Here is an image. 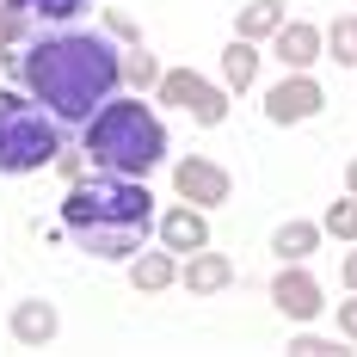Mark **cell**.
I'll return each instance as SVG.
<instances>
[{
    "instance_id": "22",
    "label": "cell",
    "mask_w": 357,
    "mask_h": 357,
    "mask_svg": "<svg viewBox=\"0 0 357 357\" xmlns=\"http://www.w3.org/2000/svg\"><path fill=\"white\" fill-rule=\"evenodd\" d=\"M56 173L68 178V185H74L80 173H93V160H86V148H80V154H74V148H62V154H56Z\"/></svg>"
},
{
    "instance_id": "4",
    "label": "cell",
    "mask_w": 357,
    "mask_h": 357,
    "mask_svg": "<svg viewBox=\"0 0 357 357\" xmlns=\"http://www.w3.org/2000/svg\"><path fill=\"white\" fill-rule=\"evenodd\" d=\"M62 117L31 99L25 86H0V178H25V173H43L56 167L62 154Z\"/></svg>"
},
{
    "instance_id": "17",
    "label": "cell",
    "mask_w": 357,
    "mask_h": 357,
    "mask_svg": "<svg viewBox=\"0 0 357 357\" xmlns=\"http://www.w3.org/2000/svg\"><path fill=\"white\" fill-rule=\"evenodd\" d=\"M252 80H259V43L252 37H234L222 50V86L228 93H252Z\"/></svg>"
},
{
    "instance_id": "15",
    "label": "cell",
    "mask_w": 357,
    "mask_h": 357,
    "mask_svg": "<svg viewBox=\"0 0 357 357\" xmlns=\"http://www.w3.org/2000/svg\"><path fill=\"white\" fill-rule=\"evenodd\" d=\"M130 284L142 289V296H160V289H173L178 284V252H136L130 259Z\"/></svg>"
},
{
    "instance_id": "3",
    "label": "cell",
    "mask_w": 357,
    "mask_h": 357,
    "mask_svg": "<svg viewBox=\"0 0 357 357\" xmlns=\"http://www.w3.org/2000/svg\"><path fill=\"white\" fill-rule=\"evenodd\" d=\"M80 136H86L80 148H86V160H93L99 173L148 178V173L167 167V123H160L154 105H142V93L105 99V105L80 123Z\"/></svg>"
},
{
    "instance_id": "8",
    "label": "cell",
    "mask_w": 357,
    "mask_h": 357,
    "mask_svg": "<svg viewBox=\"0 0 357 357\" xmlns=\"http://www.w3.org/2000/svg\"><path fill=\"white\" fill-rule=\"evenodd\" d=\"M173 191L185 204H197V210H215V204L234 197V173L222 160H210V154H185V160H173Z\"/></svg>"
},
{
    "instance_id": "11",
    "label": "cell",
    "mask_w": 357,
    "mask_h": 357,
    "mask_svg": "<svg viewBox=\"0 0 357 357\" xmlns=\"http://www.w3.org/2000/svg\"><path fill=\"white\" fill-rule=\"evenodd\" d=\"M271 56H278L284 68H314V62L326 56V31L308 25V19H284L278 37H271Z\"/></svg>"
},
{
    "instance_id": "14",
    "label": "cell",
    "mask_w": 357,
    "mask_h": 357,
    "mask_svg": "<svg viewBox=\"0 0 357 357\" xmlns=\"http://www.w3.org/2000/svg\"><path fill=\"white\" fill-rule=\"evenodd\" d=\"M321 241H326V228H321V222H308V215H289V222L271 228V252H278V259H314Z\"/></svg>"
},
{
    "instance_id": "9",
    "label": "cell",
    "mask_w": 357,
    "mask_h": 357,
    "mask_svg": "<svg viewBox=\"0 0 357 357\" xmlns=\"http://www.w3.org/2000/svg\"><path fill=\"white\" fill-rule=\"evenodd\" d=\"M154 234H160V247L167 252H197V247H210V210H197V204H167V210L154 215Z\"/></svg>"
},
{
    "instance_id": "13",
    "label": "cell",
    "mask_w": 357,
    "mask_h": 357,
    "mask_svg": "<svg viewBox=\"0 0 357 357\" xmlns=\"http://www.w3.org/2000/svg\"><path fill=\"white\" fill-rule=\"evenodd\" d=\"M31 31H56V25H74V19H86L93 13V0H6Z\"/></svg>"
},
{
    "instance_id": "2",
    "label": "cell",
    "mask_w": 357,
    "mask_h": 357,
    "mask_svg": "<svg viewBox=\"0 0 357 357\" xmlns=\"http://www.w3.org/2000/svg\"><path fill=\"white\" fill-rule=\"evenodd\" d=\"M62 234L74 241V252L99 259V265H130L142 241L154 234V191L148 178L123 173H80L62 191Z\"/></svg>"
},
{
    "instance_id": "1",
    "label": "cell",
    "mask_w": 357,
    "mask_h": 357,
    "mask_svg": "<svg viewBox=\"0 0 357 357\" xmlns=\"http://www.w3.org/2000/svg\"><path fill=\"white\" fill-rule=\"evenodd\" d=\"M6 74L43 99V105L62 117V130H80L93 111L123 93V50L111 43V31H80V25H56V31H37L25 50H0Z\"/></svg>"
},
{
    "instance_id": "12",
    "label": "cell",
    "mask_w": 357,
    "mask_h": 357,
    "mask_svg": "<svg viewBox=\"0 0 357 357\" xmlns=\"http://www.w3.org/2000/svg\"><path fill=\"white\" fill-rule=\"evenodd\" d=\"M178 284L191 289V296H222V289L234 284V259L228 252H210V247L185 252L178 259Z\"/></svg>"
},
{
    "instance_id": "6",
    "label": "cell",
    "mask_w": 357,
    "mask_h": 357,
    "mask_svg": "<svg viewBox=\"0 0 357 357\" xmlns=\"http://www.w3.org/2000/svg\"><path fill=\"white\" fill-rule=\"evenodd\" d=\"M326 111V86L314 80V68H284L278 86H265V117L271 123H308Z\"/></svg>"
},
{
    "instance_id": "19",
    "label": "cell",
    "mask_w": 357,
    "mask_h": 357,
    "mask_svg": "<svg viewBox=\"0 0 357 357\" xmlns=\"http://www.w3.org/2000/svg\"><path fill=\"white\" fill-rule=\"evenodd\" d=\"M326 56H333L339 68H357V13H339V19L326 25Z\"/></svg>"
},
{
    "instance_id": "16",
    "label": "cell",
    "mask_w": 357,
    "mask_h": 357,
    "mask_svg": "<svg viewBox=\"0 0 357 357\" xmlns=\"http://www.w3.org/2000/svg\"><path fill=\"white\" fill-rule=\"evenodd\" d=\"M284 19H289V6H284V0H247V6L234 13V37H252V43H271Z\"/></svg>"
},
{
    "instance_id": "18",
    "label": "cell",
    "mask_w": 357,
    "mask_h": 357,
    "mask_svg": "<svg viewBox=\"0 0 357 357\" xmlns=\"http://www.w3.org/2000/svg\"><path fill=\"white\" fill-rule=\"evenodd\" d=\"M160 62H154V50H142V43H130L123 50V86H136V93H154L160 86Z\"/></svg>"
},
{
    "instance_id": "23",
    "label": "cell",
    "mask_w": 357,
    "mask_h": 357,
    "mask_svg": "<svg viewBox=\"0 0 357 357\" xmlns=\"http://www.w3.org/2000/svg\"><path fill=\"white\" fill-rule=\"evenodd\" d=\"M339 339L357 345V289H351V302H339Z\"/></svg>"
},
{
    "instance_id": "20",
    "label": "cell",
    "mask_w": 357,
    "mask_h": 357,
    "mask_svg": "<svg viewBox=\"0 0 357 357\" xmlns=\"http://www.w3.org/2000/svg\"><path fill=\"white\" fill-rule=\"evenodd\" d=\"M321 228H326V234H333V241H345V247H351V241H357V197H351V191H345L339 204H326Z\"/></svg>"
},
{
    "instance_id": "25",
    "label": "cell",
    "mask_w": 357,
    "mask_h": 357,
    "mask_svg": "<svg viewBox=\"0 0 357 357\" xmlns=\"http://www.w3.org/2000/svg\"><path fill=\"white\" fill-rule=\"evenodd\" d=\"M339 284H345V289H357V241H351V252L339 259Z\"/></svg>"
},
{
    "instance_id": "10",
    "label": "cell",
    "mask_w": 357,
    "mask_h": 357,
    "mask_svg": "<svg viewBox=\"0 0 357 357\" xmlns=\"http://www.w3.org/2000/svg\"><path fill=\"white\" fill-rule=\"evenodd\" d=\"M6 333H13V345H31V351H43V345L62 333V314H56V302H43V296H25V302H13V314H6Z\"/></svg>"
},
{
    "instance_id": "21",
    "label": "cell",
    "mask_w": 357,
    "mask_h": 357,
    "mask_svg": "<svg viewBox=\"0 0 357 357\" xmlns=\"http://www.w3.org/2000/svg\"><path fill=\"white\" fill-rule=\"evenodd\" d=\"M339 345H345V339H321V333H296V339H289L296 357H326V351H339Z\"/></svg>"
},
{
    "instance_id": "24",
    "label": "cell",
    "mask_w": 357,
    "mask_h": 357,
    "mask_svg": "<svg viewBox=\"0 0 357 357\" xmlns=\"http://www.w3.org/2000/svg\"><path fill=\"white\" fill-rule=\"evenodd\" d=\"M105 31H111V37H130V43H142V31H136L123 13H105Z\"/></svg>"
},
{
    "instance_id": "5",
    "label": "cell",
    "mask_w": 357,
    "mask_h": 357,
    "mask_svg": "<svg viewBox=\"0 0 357 357\" xmlns=\"http://www.w3.org/2000/svg\"><path fill=\"white\" fill-rule=\"evenodd\" d=\"M154 93H160V105L185 111V117H191V123H204V130H215V123L228 117V86L204 80L197 68H167Z\"/></svg>"
},
{
    "instance_id": "26",
    "label": "cell",
    "mask_w": 357,
    "mask_h": 357,
    "mask_svg": "<svg viewBox=\"0 0 357 357\" xmlns=\"http://www.w3.org/2000/svg\"><path fill=\"white\" fill-rule=\"evenodd\" d=\"M345 191H351V197H357V154H351V160H345Z\"/></svg>"
},
{
    "instance_id": "7",
    "label": "cell",
    "mask_w": 357,
    "mask_h": 357,
    "mask_svg": "<svg viewBox=\"0 0 357 357\" xmlns=\"http://www.w3.org/2000/svg\"><path fill=\"white\" fill-rule=\"evenodd\" d=\"M271 302H278V314H284V321H296V326L321 321L326 289H321V278L308 271V259H284V271L271 278Z\"/></svg>"
}]
</instances>
